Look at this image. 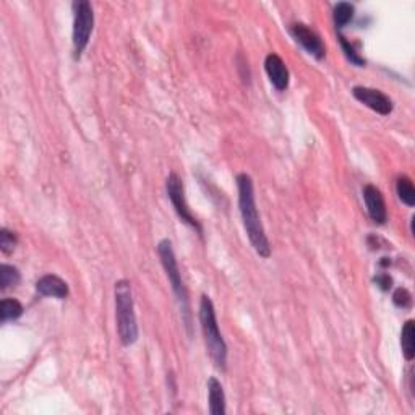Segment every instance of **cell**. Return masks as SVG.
I'll use <instances>...</instances> for the list:
<instances>
[{
  "label": "cell",
  "mask_w": 415,
  "mask_h": 415,
  "mask_svg": "<svg viewBox=\"0 0 415 415\" xmlns=\"http://www.w3.org/2000/svg\"><path fill=\"white\" fill-rule=\"evenodd\" d=\"M23 305L15 299H4L0 302V321L7 323V321H13L18 320V318L23 315Z\"/></svg>",
  "instance_id": "5bb4252c"
},
{
  "label": "cell",
  "mask_w": 415,
  "mask_h": 415,
  "mask_svg": "<svg viewBox=\"0 0 415 415\" xmlns=\"http://www.w3.org/2000/svg\"><path fill=\"white\" fill-rule=\"evenodd\" d=\"M354 5L349 4V2H339L334 5V10H333V20H334V25H336V30H343V28L350 23V20L354 18Z\"/></svg>",
  "instance_id": "9a60e30c"
},
{
  "label": "cell",
  "mask_w": 415,
  "mask_h": 415,
  "mask_svg": "<svg viewBox=\"0 0 415 415\" xmlns=\"http://www.w3.org/2000/svg\"><path fill=\"white\" fill-rule=\"evenodd\" d=\"M289 33H291V36L295 39V43L302 45L306 52L314 55L316 60H321L323 57H325L326 48L325 44H323L321 38L318 36L314 30H310L309 26L304 25V23H294Z\"/></svg>",
  "instance_id": "ba28073f"
},
{
  "label": "cell",
  "mask_w": 415,
  "mask_h": 415,
  "mask_svg": "<svg viewBox=\"0 0 415 415\" xmlns=\"http://www.w3.org/2000/svg\"><path fill=\"white\" fill-rule=\"evenodd\" d=\"M94 28V13L93 7L88 0H78L73 2V33H72V43H73V59L79 60L88 48V43L93 34Z\"/></svg>",
  "instance_id": "5b68a950"
},
{
  "label": "cell",
  "mask_w": 415,
  "mask_h": 415,
  "mask_svg": "<svg viewBox=\"0 0 415 415\" xmlns=\"http://www.w3.org/2000/svg\"><path fill=\"white\" fill-rule=\"evenodd\" d=\"M208 402L209 414L211 415H224L226 414V394L223 384L218 378L211 377L208 380Z\"/></svg>",
  "instance_id": "7c38bea8"
},
{
  "label": "cell",
  "mask_w": 415,
  "mask_h": 415,
  "mask_svg": "<svg viewBox=\"0 0 415 415\" xmlns=\"http://www.w3.org/2000/svg\"><path fill=\"white\" fill-rule=\"evenodd\" d=\"M363 200H365L367 213L370 216V219L375 224L383 226L388 221V211H386V203L384 198L375 185H365L363 187Z\"/></svg>",
  "instance_id": "9c48e42d"
},
{
  "label": "cell",
  "mask_w": 415,
  "mask_h": 415,
  "mask_svg": "<svg viewBox=\"0 0 415 415\" xmlns=\"http://www.w3.org/2000/svg\"><path fill=\"white\" fill-rule=\"evenodd\" d=\"M16 243H18V240H16V236L13 232H10L9 229L0 231V250H2L5 255L13 253Z\"/></svg>",
  "instance_id": "d6986e66"
},
{
  "label": "cell",
  "mask_w": 415,
  "mask_h": 415,
  "mask_svg": "<svg viewBox=\"0 0 415 415\" xmlns=\"http://www.w3.org/2000/svg\"><path fill=\"white\" fill-rule=\"evenodd\" d=\"M373 281L377 282V286L382 289V291H389L391 289V284H393V280H391L389 275H386V272H380V275H377L373 277Z\"/></svg>",
  "instance_id": "44dd1931"
},
{
  "label": "cell",
  "mask_w": 415,
  "mask_h": 415,
  "mask_svg": "<svg viewBox=\"0 0 415 415\" xmlns=\"http://www.w3.org/2000/svg\"><path fill=\"white\" fill-rule=\"evenodd\" d=\"M339 43H341V48H343V50H344V55L348 57V60L350 62L352 65H355V67H363V65L367 64L365 59H363V57L355 50L354 44H350V43L348 41V38H344L341 33H339Z\"/></svg>",
  "instance_id": "ac0fdd59"
},
{
  "label": "cell",
  "mask_w": 415,
  "mask_h": 415,
  "mask_svg": "<svg viewBox=\"0 0 415 415\" xmlns=\"http://www.w3.org/2000/svg\"><path fill=\"white\" fill-rule=\"evenodd\" d=\"M21 281V275L18 268L11 265H2L0 266V289L7 291L10 287H16Z\"/></svg>",
  "instance_id": "e0dca14e"
},
{
  "label": "cell",
  "mask_w": 415,
  "mask_h": 415,
  "mask_svg": "<svg viewBox=\"0 0 415 415\" xmlns=\"http://www.w3.org/2000/svg\"><path fill=\"white\" fill-rule=\"evenodd\" d=\"M393 302L396 306H399V309H411L412 295H411V292L407 291V289L399 287V289H396L394 294H393Z\"/></svg>",
  "instance_id": "ffe728a7"
},
{
  "label": "cell",
  "mask_w": 415,
  "mask_h": 415,
  "mask_svg": "<svg viewBox=\"0 0 415 415\" xmlns=\"http://www.w3.org/2000/svg\"><path fill=\"white\" fill-rule=\"evenodd\" d=\"M157 255L159 260H161V265L164 271H166V276L170 282V287H172V292L179 302V309L182 314V320L185 323V328L189 334L192 336V309H190V299H189V291L184 286V281H182V272L179 268L177 258H175L172 243L167 238L159 242L157 245Z\"/></svg>",
  "instance_id": "277c9868"
},
{
  "label": "cell",
  "mask_w": 415,
  "mask_h": 415,
  "mask_svg": "<svg viewBox=\"0 0 415 415\" xmlns=\"http://www.w3.org/2000/svg\"><path fill=\"white\" fill-rule=\"evenodd\" d=\"M166 192H167V198L172 203V206L175 209V213L180 218V221H184L185 224H189L193 227L198 234H201V226L198 223L195 216L192 214L189 203L185 200V189H184V182L179 177V174L170 172L169 177L166 179Z\"/></svg>",
  "instance_id": "8992f818"
},
{
  "label": "cell",
  "mask_w": 415,
  "mask_h": 415,
  "mask_svg": "<svg viewBox=\"0 0 415 415\" xmlns=\"http://www.w3.org/2000/svg\"><path fill=\"white\" fill-rule=\"evenodd\" d=\"M114 299H116V320L117 333L121 343L128 348L138 339V323H136L135 304L132 294V284L127 280L116 282L114 287Z\"/></svg>",
  "instance_id": "7a4b0ae2"
},
{
  "label": "cell",
  "mask_w": 415,
  "mask_h": 415,
  "mask_svg": "<svg viewBox=\"0 0 415 415\" xmlns=\"http://www.w3.org/2000/svg\"><path fill=\"white\" fill-rule=\"evenodd\" d=\"M265 70L272 87L277 91H286L289 88V68L277 54H268L265 59Z\"/></svg>",
  "instance_id": "30bf717a"
},
{
  "label": "cell",
  "mask_w": 415,
  "mask_h": 415,
  "mask_svg": "<svg viewBox=\"0 0 415 415\" xmlns=\"http://www.w3.org/2000/svg\"><path fill=\"white\" fill-rule=\"evenodd\" d=\"M401 348L402 355L407 362L414 360L415 357V321L407 320L401 331Z\"/></svg>",
  "instance_id": "4fadbf2b"
},
{
  "label": "cell",
  "mask_w": 415,
  "mask_h": 415,
  "mask_svg": "<svg viewBox=\"0 0 415 415\" xmlns=\"http://www.w3.org/2000/svg\"><path fill=\"white\" fill-rule=\"evenodd\" d=\"M237 190H238V209L245 227L248 240L252 243L260 257L270 258L271 257V243L266 236L263 223H261L257 200H255V187L253 180L248 174L237 175Z\"/></svg>",
  "instance_id": "6da1fadb"
},
{
  "label": "cell",
  "mask_w": 415,
  "mask_h": 415,
  "mask_svg": "<svg viewBox=\"0 0 415 415\" xmlns=\"http://www.w3.org/2000/svg\"><path fill=\"white\" fill-rule=\"evenodd\" d=\"M396 192H397V197H399V200L407 204L409 208L415 206V189H414V184L412 180L406 177V175H402V177L397 179L396 182Z\"/></svg>",
  "instance_id": "2e32d148"
},
{
  "label": "cell",
  "mask_w": 415,
  "mask_h": 415,
  "mask_svg": "<svg viewBox=\"0 0 415 415\" xmlns=\"http://www.w3.org/2000/svg\"><path fill=\"white\" fill-rule=\"evenodd\" d=\"M200 325L204 336V343L209 352V357L214 363V367L221 372H226L227 368V344L219 331L218 318L213 300L208 295H201L200 300Z\"/></svg>",
  "instance_id": "3957f363"
},
{
  "label": "cell",
  "mask_w": 415,
  "mask_h": 415,
  "mask_svg": "<svg viewBox=\"0 0 415 415\" xmlns=\"http://www.w3.org/2000/svg\"><path fill=\"white\" fill-rule=\"evenodd\" d=\"M352 94L354 98L362 102L363 106H367L368 109L375 111L380 116H389L394 109L393 101L388 94H384L383 91L375 89V88H367V87H354L352 88Z\"/></svg>",
  "instance_id": "52a82bcc"
},
{
  "label": "cell",
  "mask_w": 415,
  "mask_h": 415,
  "mask_svg": "<svg viewBox=\"0 0 415 415\" xmlns=\"http://www.w3.org/2000/svg\"><path fill=\"white\" fill-rule=\"evenodd\" d=\"M36 291L38 294L44 295V297H55L64 300L68 297V284L55 275H44L36 282Z\"/></svg>",
  "instance_id": "8fae6325"
}]
</instances>
